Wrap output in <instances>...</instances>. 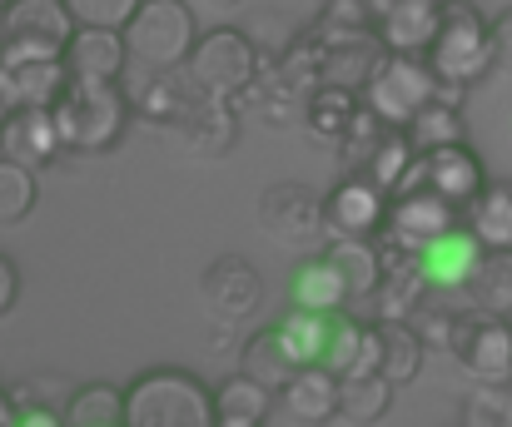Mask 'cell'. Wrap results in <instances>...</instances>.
Segmentation results:
<instances>
[{"mask_svg": "<svg viewBox=\"0 0 512 427\" xmlns=\"http://www.w3.org/2000/svg\"><path fill=\"white\" fill-rule=\"evenodd\" d=\"M125 427H219V408L194 373L150 368L125 388Z\"/></svg>", "mask_w": 512, "mask_h": 427, "instance_id": "6da1fadb", "label": "cell"}, {"mask_svg": "<svg viewBox=\"0 0 512 427\" xmlns=\"http://www.w3.org/2000/svg\"><path fill=\"white\" fill-rule=\"evenodd\" d=\"M130 95L125 80L120 85H85L70 80L65 100L55 105V125L70 154H110L130 130Z\"/></svg>", "mask_w": 512, "mask_h": 427, "instance_id": "7a4b0ae2", "label": "cell"}, {"mask_svg": "<svg viewBox=\"0 0 512 427\" xmlns=\"http://www.w3.org/2000/svg\"><path fill=\"white\" fill-rule=\"evenodd\" d=\"M428 65H433L438 85H458V90H473L488 70H498L493 65V25L473 0H443V25L428 50Z\"/></svg>", "mask_w": 512, "mask_h": 427, "instance_id": "3957f363", "label": "cell"}, {"mask_svg": "<svg viewBox=\"0 0 512 427\" xmlns=\"http://www.w3.org/2000/svg\"><path fill=\"white\" fill-rule=\"evenodd\" d=\"M259 70H264L259 45H254L244 30H234V25H219V30L199 35L194 55L184 60L189 85H194L199 95H214V100H239V95L259 80Z\"/></svg>", "mask_w": 512, "mask_h": 427, "instance_id": "277c9868", "label": "cell"}, {"mask_svg": "<svg viewBox=\"0 0 512 427\" xmlns=\"http://www.w3.org/2000/svg\"><path fill=\"white\" fill-rule=\"evenodd\" d=\"M125 45H130V65L145 70H184V60L199 45L194 30V10L184 0H145L135 10V20L125 25Z\"/></svg>", "mask_w": 512, "mask_h": 427, "instance_id": "5b68a950", "label": "cell"}, {"mask_svg": "<svg viewBox=\"0 0 512 427\" xmlns=\"http://www.w3.org/2000/svg\"><path fill=\"white\" fill-rule=\"evenodd\" d=\"M75 30L65 0H10L0 15V60H65Z\"/></svg>", "mask_w": 512, "mask_h": 427, "instance_id": "8992f818", "label": "cell"}, {"mask_svg": "<svg viewBox=\"0 0 512 427\" xmlns=\"http://www.w3.org/2000/svg\"><path fill=\"white\" fill-rule=\"evenodd\" d=\"M433 100H438V75L428 55H388L373 85L363 90V105L393 130H408L413 115H423Z\"/></svg>", "mask_w": 512, "mask_h": 427, "instance_id": "52a82bcc", "label": "cell"}, {"mask_svg": "<svg viewBox=\"0 0 512 427\" xmlns=\"http://www.w3.org/2000/svg\"><path fill=\"white\" fill-rule=\"evenodd\" d=\"M403 189H423V194H438L448 199L453 209H468L483 189H488V174H483V159L468 149V144H448V149H428V154H413Z\"/></svg>", "mask_w": 512, "mask_h": 427, "instance_id": "ba28073f", "label": "cell"}, {"mask_svg": "<svg viewBox=\"0 0 512 427\" xmlns=\"http://www.w3.org/2000/svg\"><path fill=\"white\" fill-rule=\"evenodd\" d=\"M259 229L284 249L314 244L319 234H329L324 194H314L309 184H269L259 194Z\"/></svg>", "mask_w": 512, "mask_h": 427, "instance_id": "9c48e42d", "label": "cell"}, {"mask_svg": "<svg viewBox=\"0 0 512 427\" xmlns=\"http://www.w3.org/2000/svg\"><path fill=\"white\" fill-rule=\"evenodd\" d=\"M453 358L473 373V383L512 388V318H493V313H478V308L463 313Z\"/></svg>", "mask_w": 512, "mask_h": 427, "instance_id": "30bf717a", "label": "cell"}, {"mask_svg": "<svg viewBox=\"0 0 512 427\" xmlns=\"http://www.w3.org/2000/svg\"><path fill=\"white\" fill-rule=\"evenodd\" d=\"M239 115H244V110H239L234 100L199 95L170 130H165V140H170L179 154H189V159H224V154L239 144Z\"/></svg>", "mask_w": 512, "mask_h": 427, "instance_id": "8fae6325", "label": "cell"}, {"mask_svg": "<svg viewBox=\"0 0 512 427\" xmlns=\"http://www.w3.org/2000/svg\"><path fill=\"white\" fill-rule=\"evenodd\" d=\"M463 209H453L448 199L438 194H423V189H403L388 199V224H383V239L408 249V254H423L433 239H443L448 229H458Z\"/></svg>", "mask_w": 512, "mask_h": 427, "instance_id": "7c38bea8", "label": "cell"}, {"mask_svg": "<svg viewBox=\"0 0 512 427\" xmlns=\"http://www.w3.org/2000/svg\"><path fill=\"white\" fill-rule=\"evenodd\" d=\"M378 254H383V279H378V293H373V323H413L418 308H423V293L433 288L428 269L418 254L378 239Z\"/></svg>", "mask_w": 512, "mask_h": 427, "instance_id": "4fadbf2b", "label": "cell"}, {"mask_svg": "<svg viewBox=\"0 0 512 427\" xmlns=\"http://www.w3.org/2000/svg\"><path fill=\"white\" fill-rule=\"evenodd\" d=\"M329 239H383L388 224V194L368 174H343L324 199Z\"/></svg>", "mask_w": 512, "mask_h": 427, "instance_id": "5bb4252c", "label": "cell"}, {"mask_svg": "<svg viewBox=\"0 0 512 427\" xmlns=\"http://www.w3.org/2000/svg\"><path fill=\"white\" fill-rule=\"evenodd\" d=\"M199 288H204L209 313L224 318V323H244V318H254V313L264 308V279H259V269H254L249 259H239V254L214 259V264L204 269Z\"/></svg>", "mask_w": 512, "mask_h": 427, "instance_id": "9a60e30c", "label": "cell"}, {"mask_svg": "<svg viewBox=\"0 0 512 427\" xmlns=\"http://www.w3.org/2000/svg\"><path fill=\"white\" fill-rule=\"evenodd\" d=\"M125 95H130V110L140 120L160 125V130H170L174 120L199 100V90L189 85L184 70H145V65H135V75L125 80Z\"/></svg>", "mask_w": 512, "mask_h": 427, "instance_id": "2e32d148", "label": "cell"}, {"mask_svg": "<svg viewBox=\"0 0 512 427\" xmlns=\"http://www.w3.org/2000/svg\"><path fill=\"white\" fill-rule=\"evenodd\" d=\"M65 65H70V80H85V85H120L125 70H130V45H125V30H90L80 25L70 50H65Z\"/></svg>", "mask_w": 512, "mask_h": 427, "instance_id": "e0dca14e", "label": "cell"}, {"mask_svg": "<svg viewBox=\"0 0 512 427\" xmlns=\"http://www.w3.org/2000/svg\"><path fill=\"white\" fill-rule=\"evenodd\" d=\"M0 154L25 164V169H45L65 154L60 140V125H55V110H15L5 125H0Z\"/></svg>", "mask_w": 512, "mask_h": 427, "instance_id": "ac0fdd59", "label": "cell"}, {"mask_svg": "<svg viewBox=\"0 0 512 427\" xmlns=\"http://www.w3.org/2000/svg\"><path fill=\"white\" fill-rule=\"evenodd\" d=\"M0 80L15 110H55L70 90L65 60H0Z\"/></svg>", "mask_w": 512, "mask_h": 427, "instance_id": "d6986e66", "label": "cell"}, {"mask_svg": "<svg viewBox=\"0 0 512 427\" xmlns=\"http://www.w3.org/2000/svg\"><path fill=\"white\" fill-rule=\"evenodd\" d=\"M483 244H478V234L468 229V224H458V229H448L443 239H433L418 259H423V269H428V279L433 288H448V293H468L473 284V274H478V264H483Z\"/></svg>", "mask_w": 512, "mask_h": 427, "instance_id": "ffe728a7", "label": "cell"}, {"mask_svg": "<svg viewBox=\"0 0 512 427\" xmlns=\"http://www.w3.org/2000/svg\"><path fill=\"white\" fill-rule=\"evenodd\" d=\"M438 25H443V0H398L378 20V40L388 45V55H428Z\"/></svg>", "mask_w": 512, "mask_h": 427, "instance_id": "44dd1931", "label": "cell"}, {"mask_svg": "<svg viewBox=\"0 0 512 427\" xmlns=\"http://www.w3.org/2000/svg\"><path fill=\"white\" fill-rule=\"evenodd\" d=\"M324 50H329L324 55V85L348 90V95H363L373 85V75L383 70V60H388V45L378 40V30L339 40V45H324Z\"/></svg>", "mask_w": 512, "mask_h": 427, "instance_id": "7402d4cb", "label": "cell"}, {"mask_svg": "<svg viewBox=\"0 0 512 427\" xmlns=\"http://www.w3.org/2000/svg\"><path fill=\"white\" fill-rule=\"evenodd\" d=\"M279 403L299 427H329L339 418V378L329 368H299Z\"/></svg>", "mask_w": 512, "mask_h": 427, "instance_id": "603a6c76", "label": "cell"}, {"mask_svg": "<svg viewBox=\"0 0 512 427\" xmlns=\"http://www.w3.org/2000/svg\"><path fill=\"white\" fill-rule=\"evenodd\" d=\"M239 373L244 378H254V383H264L274 398L294 383V373H299V363H294V353L284 348V333H279V323L274 328H259V333H249V343H244V353H239Z\"/></svg>", "mask_w": 512, "mask_h": 427, "instance_id": "cb8c5ba5", "label": "cell"}, {"mask_svg": "<svg viewBox=\"0 0 512 427\" xmlns=\"http://www.w3.org/2000/svg\"><path fill=\"white\" fill-rule=\"evenodd\" d=\"M294 308H314V313H348L353 298H348V284H343L339 264L329 254L319 259H304L294 269Z\"/></svg>", "mask_w": 512, "mask_h": 427, "instance_id": "d4e9b609", "label": "cell"}, {"mask_svg": "<svg viewBox=\"0 0 512 427\" xmlns=\"http://www.w3.org/2000/svg\"><path fill=\"white\" fill-rule=\"evenodd\" d=\"M329 259L339 264L348 298L353 303H373L378 279H383V254H378V239H329Z\"/></svg>", "mask_w": 512, "mask_h": 427, "instance_id": "484cf974", "label": "cell"}, {"mask_svg": "<svg viewBox=\"0 0 512 427\" xmlns=\"http://www.w3.org/2000/svg\"><path fill=\"white\" fill-rule=\"evenodd\" d=\"M358 105H363V95H348V90L324 85V90L304 105V130L314 135L319 149H334V154H339V144H343V135H348V125H353V115H358Z\"/></svg>", "mask_w": 512, "mask_h": 427, "instance_id": "4316f807", "label": "cell"}, {"mask_svg": "<svg viewBox=\"0 0 512 427\" xmlns=\"http://www.w3.org/2000/svg\"><path fill=\"white\" fill-rule=\"evenodd\" d=\"M279 333H284V348L294 353V363H299V368H324L329 333H334V313L289 308V313L279 318Z\"/></svg>", "mask_w": 512, "mask_h": 427, "instance_id": "83f0119b", "label": "cell"}, {"mask_svg": "<svg viewBox=\"0 0 512 427\" xmlns=\"http://www.w3.org/2000/svg\"><path fill=\"white\" fill-rule=\"evenodd\" d=\"M463 224L478 234L483 249H512V184H488L463 209Z\"/></svg>", "mask_w": 512, "mask_h": 427, "instance_id": "f1b7e54d", "label": "cell"}, {"mask_svg": "<svg viewBox=\"0 0 512 427\" xmlns=\"http://www.w3.org/2000/svg\"><path fill=\"white\" fill-rule=\"evenodd\" d=\"M393 408V383L383 373L373 378H339V418L353 427H373Z\"/></svg>", "mask_w": 512, "mask_h": 427, "instance_id": "f546056e", "label": "cell"}, {"mask_svg": "<svg viewBox=\"0 0 512 427\" xmlns=\"http://www.w3.org/2000/svg\"><path fill=\"white\" fill-rule=\"evenodd\" d=\"M468 298L478 313H493V318H512V249H488L473 284H468Z\"/></svg>", "mask_w": 512, "mask_h": 427, "instance_id": "4dcf8cb0", "label": "cell"}, {"mask_svg": "<svg viewBox=\"0 0 512 427\" xmlns=\"http://www.w3.org/2000/svg\"><path fill=\"white\" fill-rule=\"evenodd\" d=\"M378 333H383V368H378V373H383L393 388H408V383L423 373L428 343L418 338L413 323H378Z\"/></svg>", "mask_w": 512, "mask_h": 427, "instance_id": "1f68e13d", "label": "cell"}, {"mask_svg": "<svg viewBox=\"0 0 512 427\" xmlns=\"http://www.w3.org/2000/svg\"><path fill=\"white\" fill-rule=\"evenodd\" d=\"M65 427H125V388L85 383L65 403Z\"/></svg>", "mask_w": 512, "mask_h": 427, "instance_id": "d6a6232c", "label": "cell"}, {"mask_svg": "<svg viewBox=\"0 0 512 427\" xmlns=\"http://www.w3.org/2000/svg\"><path fill=\"white\" fill-rule=\"evenodd\" d=\"M413 154H428V149H448V144H468V125H463V110L458 105H443L433 100L423 115H413V125L403 130Z\"/></svg>", "mask_w": 512, "mask_h": 427, "instance_id": "836d02e7", "label": "cell"}, {"mask_svg": "<svg viewBox=\"0 0 512 427\" xmlns=\"http://www.w3.org/2000/svg\"><path fill=\"white\" fill-rule=\"evenodd\" d=\"M309 30H314L319 45H339V40L378 30V20H373L368 0H324V10H319V20H314Z\"/></svg>", "mask_w": 512, "mask_h": 427, "instance_id": "e575fe53", "label": "cell"}, {"mask_svg": "<svg viewBox=\"0 0 512 427\" xmlns=\"http://www.w3.org/2000/svg\"><path fill=\"white\" fill-rule=\"evenodd\" d=\"M214 408H219V418L264 423V418H269V408H274V393H269L264 383H254V378L234 373L229 383H219V388H214Z\"/></svg>", "mask_w": 512, "mask_h": 427, "instance_id": "d590c367", "label": "cell"}, {"mask_svg": "<svg viewBox=\"0 0 512 427\" xmlns=\"http://www.w3.org/2000/svg\"><path fill=\"white\" fill-rule=\"evenodd\" d=\"M35 199H40L35 169H25V164H15V159L0 154V229L25 224L30 209H35Z\"/></svg>", "mask_w": 512, "mask_h": 427, "instance_id": "8d00e7d4", "label": "cell"}, {"mask_svg": "<svg viewBox=\"0 0 512 427\" xmlns=\"http://www.w3.org/2000/svg\"><path fill=\"white\" fill-rule=\"evenodd\" d=\"M393 135V125H383L368 105H358V115H353V125H348V135L339 144V164L343 174H363L368 169V159L378 154V144Z\"/></svg>", "mask_w": 512, "mask_h": 427, "instance_id": "74e56055", "label": "cell"}, {"mask_svg": "<svg viewBox=\"0 0 512 427\" xmlns=\"http://www.w3.org/2000/svg\"><path fill=\"white\" fill-rule=\"evenodd\" d=\"M408 164H413V144H408L403 130H393L388 140L378 144V154L368 159V169H363V174H368V179L393 199V194H398V184H403V174H408Z\"/></svg>", "mask_w": 512, "mask_h": 427, "instance_id": "f35d334b", "label": "cell"}, {"mask_svg": "<svg viewBox=\"0 0 512 427\" xmlns=\"http://www.w3.org/2000/svg\"><path fill=\"white\" fill-rule=\"evenodd\" d=\"M363 333H368V323H358V318H348V313H334V333H329V353H324V368H329L334 378H348V373L358 368Z\"/></svg>", "mask_w": 512, "mask_h": 427, "instance_id": "ab89813d", "label": "cell"}, {"mask_svg": "<svg viewBox=\"0 0 512 427\" xmlns=\"http://www.w3.org/2000/svg\"><path fill=\"white\" fill-rule=\"evenodd\" d=\"M65 5H70L75 25H90V30H125L145 0H65Z\"/></svg>", "mask_w": 512, "mask_h": 427, "instance_id": "60d3db41", "label": "cell"}, {"mask_svg": "<svg viewBox=\"0 0 512 427\" xmlns=\"http://www.w3.org/2000/svg\"><path fill=\"white\" fill-rule=\"evenodd\" d=\"M463 427H512V388H483L463 403Z\"/></svg>", "mask_w": 512, "mask_h": 427, "instance_id": "b9f144b4", "label": "cell"}, {"mask_svg": "<svg viewBox=\"0 0 512 427\" xmlns=\"http://www.w3.org/2000/svg\"><path fill=\"white\" fill-rule=\"evenodd\" d=\"M458 323H463V313H438V308H418V318H413V328H418V338L428 343V348H443V353H453L458 348Z\"/></svg>", "mask_w": 512, "mask_h": 427, "instance_id": "7bdbcfd3", "label": "cell"}, {"mask_svg": "<svg viewBox=\"0 0 512 427\" xmlns=\"http://www.w3.org/2000/svg\"><path fill=\"white\" fill-rule=\"evenodd\" d=\"M493 65H498L503 75H512V5L493 20Z\"/></svg>", "mask_w": 512, "mask_h": 427, "instance_id": "ee69618b", "label": "cell"}, {"mask_svg": "<svg viewBox=\"0 0 512 427\" xmlns=\"http://www.w3.org/2000/svg\"><path fill=\"white\" fill-rule=\"evenodd\" d=\"M15 303H20V269L0 254V318H5Z\"/></svg>", "mask_w": 512, "mask_h": 427, "instance_id": "f6af8a7d", "label": "cell"}, {"mask_svg": "<svg viewBox=\"0 0 512 427\" xmlns=\"http://www.w3.org/2000/svg\"><path fill=\"white\" fill-rule=\"evenodd\" d=\"M15 427H65V413H50V408H20Z\"/></svg>", "mask_w": 512, "mask_h": 427, "instance_id": "bcb514c9", "label": "cell"}, {"mask_svg": "<svg viewBox=\"0 0 512 427\" xmlns=\"http://www.w3.org/2000/svg\"><path fill=\"white\" fill-rule=\"evenodd\" d=\"M15 418H20V413L10 408V393L0 388V427H15Z\"/></svg>", "mask_w": 512, "mask_h": 427, "instance_id": "7dc6e473", "label": "cell"}, {"mask_svg": "<svg viewBox=\"0 0 512 427\" xmlns=\"http://www.w3.org/2000/svg\"><path fill=\"white\" fill-rule=\"evenodd\" d=\"M393 5H398V0H368V10H373V20H383V15H388Z\"/></svg>", "mask_w": 512, "mask_h": 427, "instance_id": "c3c4849f", "label": "cell"}, {"mask_svg": "<svg viewBox=\"0 0 512 427\" xmlns=\"http://www.w3.org/2000/svg\"><path fill=\"white\" fill-rule=\"evenodd\" d=\"M194 5H199V10H234L239 0H194Z\"/></svg>", "mask_w": 512, "mask_h": 427, "instance_id": "681fc988", "label": "cell"}, {"mask_svg": "<svg viewBox=\"0 0 512 427\" xmlns=\"http://www.w3.org/2000/svg\"><path fill=\"white\" fill-rule=\"evenodd\" d=\"M15 115V105H10V95H5V80H0V125Z\"/></svg>", "mask_w": 512, "mask_h": 427, "instance_id": "f907efd6", "label": "cell"}, {"mask_svg": "<svg viewBox=\"0 0 512 427\" xmlns=\"http://www.w3.org/2000/svg\"><path fill=\"white\" fill-rule=\"evenodd\" d=\"M219 427H264V423H239V418H219Z\"/></svg>", "mask_w": 512, "mask_h": 427, "instance_id": "816d5d0a", "label": "cell"}, {"mask_svg": "<svg viewBox=\"0 0 512 427\" xmlns=\"http://www.w3.org/2000/svg\"><path fill=\"white\" fill-rule=\"evenodd\" d=\"M5 5H10V0H0V15H5Z\"/></svg>", "mask_w": 512, "mask_h": 427, "instance_id": "f5cc1de1", "label": "cell"}]
</instances>
